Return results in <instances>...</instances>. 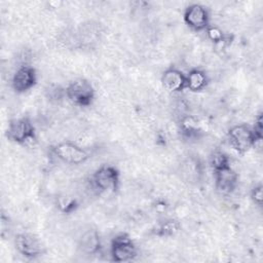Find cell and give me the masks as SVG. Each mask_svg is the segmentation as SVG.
Here are the masks:
<instances>
[{"label": "cell", "mask_w": 263, "mask_h": 263, "mask_svg": "<svg viewBox=\"0 0 263 263\" xmlns=\"http://www.w3.org/2000/svg\"><path fill=\"white\" fill-rule=\"evenodd\" d=\"M216 188L223 194L231 193L238 182V176L236 172L229 165L214 171Z\"/></svg>", "instance_id": "30bf717a"}, {"label": "cell", "mask_w": 263, "mask_h": 263, "mask_svg": "<svg viewBox=\"0 0 263 263\" xmlns=\"http://www.w3.org/2000/svg\"><path fill=\"white\" fill-rule=\"evenodd\" d=\"M166 208H167V205L165 204L164 201H158V202H156V205H155L156 211H158V212H163V211L166 210Z\"/></svg>", "instance_id": "44dd1931"}, {"label": "cell", "mask_w": 263, "mask_h": 263, "mask_svg": "<svg viewBox=\"0 0 263 263\" xmlns=\"http://www.w3.org/2000/svg\"><path fill=\"white\" fill-rule=\"evenodd\" d=\"M51 151L58 159L68 164H81L90 157L86 149L69 141L55 144Z\"/></svg>", "instance_id": "3957f363"}, {"label": "cell", "mask_w": 263, "mask_h": 263, "mask_svg": "<svg viewBox=\"0 0 263 263\" xmlns=\"http://www.w3.org/2000/svg\"><path fill=\"white\" fill-rule=\"evenodd\" d=\"M163 87L170 92H179L186 88V75L176 68L166 69L161 76Z\"/></svg>", "instance_id": "8fae6325"}, {"label": "cell", "mask_w": 263, "mask_h": 263, "mask_svg": "<svg viewBox=\"0 0 263 263\" xmlns=\"http://www.w3.org/2000/svg\"><path fill=\"white\" fill-rule=\"evenodd\" d=\"M181 132L182 134L189 138L192 139L194 137H197L198 134L200 133V127L197 119L193 116H186L181 120Z\"/></svg>", "instance_id": "5bb4252c"}, {"label": "cell", "mask_w": 263, "mask_h": 263, "mask_svg": "<svg viewBox=\"0 0 263 263\" xmlns=\"http://www.w3.org/2000/svg\"><path fill=\"white\" fill-rule=\"evenodd\" d=\"M57 204L60 211L65 214H70L78 208V201L74 197H71L68 195L58 197Z\"/></svg>", "instance_id": "e0dca14e"}, {"label": "cell", "mask_w": 263, "mask_h": 263, "mask_svg": "<svg viewBox=\"0 0 263 263\" xmlns=\"http://www.w3.org/2000/svg\"><path fill=\"white\" fill-rule=\"evenodd\" d=\"M65 93L72 104L79 107H88L91 105L96 96L92 84L84 78L71 81L66 87Z\"/></svg>", "instance_id": "6da1fadb"}, {"label": "cell", "mask_w": 263, "mask_h": 263, "mask_svg": "<svg viewBox=\"0 0 263 263\" xmlns=\"http://www.w3.org/2000/svg\"><path fill=\"white\" fill-rule=\"evenodd\" d=\"M14 246L16 251L27 259L33 260L44 253L41 240L32 233H20L15 236Z\"/></svg>", "instance_id": "52a82bcc"}, {"label": "cell", "mask_w": 263, "mask_h": 263, "mask_svg": "<svg viewBox=\"0 0 263 263\" xmlns=\"http://www.w3.org/2000/svg\"><path fill=\"white\" fill-rule=\"evenodd\" d=\"M180 230V223L175 219H168L163 221L156 228V235L161 237H170L176 235Z\"/></svg>", "instance_id": "9a60e30c"}, {"label": "cell", "mask_w": 263, "mask_h": 263, "mask_svg": "<svg viewBox=\"0 0 263 263\" xmlns=\"http://www.w3.org/2000/svg\"><path fill=\"white\" fill-rule=\"evenodd\" d=\"M251 199L255 204L258 206L262 205V200H263V192H262V185L258 184L255 186L252 191H251Z\"/></svg>", "instance_id": "ffe728a7"}, {"label": "cell", "mask_w": 263, "mask_h": 263, "mask_svg": "<svg viewBox=\"0 0 263 263\" xmlns=\"http://www.w3.org/2000/svg\"><path fill=\"white\" fill-rule=\"evenodd\" d=\"M253 133L255 135V138L258 143L261 144L262 138H263V120H262V113H259L257 118L255 119V123L252 126Z\"/></svg>", "instance_id": "d6986e66"}, {"label": "cell", "mask_w": 263, "mask_h": 263, "mask_svg": "<svg viewBox=\"0 0 263 263\" xmlns=\"http://www.w3.org/2000/svg\"><path fill=\"white\" fill-rule=\"evenodd\" d=\"M6 137L16 144H26L36 140V132L30 118L20 117L8 123Z\"/></svg>", "instance_id": "277c9868"}, {"label": "cell", "mask_w": 263, "mask_h": 263, "mask_svg": "<svg viewBox=\"0 0 263 263\" xmlns=\"http://www.w3.org/2000/svg\"><path fill=\"white\" fill-rule=\"evenodd\" d=\"M37 82L36 70L31 66H21L13 74L11 86L17 93L30 90Z\"/></svg>", "instance_id": "9c48e42d"}, {"label": "cell", "mask_w": 263, "mask_h": 263, "mask_svg": "<svg viewBox=\"0 0 263 263\" xmlns=\"http://www.w3.org/2000/svg\"><path fill=\"white\" fill-rule=\"evenodd\" d=\"M210 164L213 168V171L222 168L226 165H229V158L226 153H224L221 150H215L212 152L210 156Z\"/></svg>", "instance_id": "2e32d148"}, {"label": "cell", "mask_w": 263, "mask_h": 263, "mask_svg": "<svg viewBox=\"0 0 263 263\" xmlns=\"http://www.w3.org/2000/svg\"><path fill=\"white\" fill-rule=\"evenodd\" d=\"M91 181L102 192H115L119 187V172L113 165L104 164L93 173Z\"/></svg>", "instance_id": "8992f818"}, {"label": "cell", "mask_w": 263, "mask_h": 263, "mask_svg": "<svg viewBox=\"0 0 263 263\" xmlns=\"http://www.w3.org/2000/svg\"><path fill=\"white\" fill-rule=\"evenodd\" d=\"M110 253L113 261L127 262L137 257L138 250L128 234L119 233L111 241Z\"/></svg>", "instance_id": "5b68a950"}, {"label": "cell", "mask_w": 263, "mask_h": 263, "mask_svg": "<svg viewBox=\"0 0 263 263\" xmlns=\"http://www.w3.org/2000/svg\"><path fill=\"white\" fill-rule=\"evenodd\" d=\"M209 83L206 74L200 69H193L186 75V88L191 91H200Z\"/></svg>", "instance_id": "4fadbf2b"}, {"label": "cell", "mask_w": 263, "mask_h": 263, "mask_svg": "<svg viewBox=\"0 0 263 263\" xmlns=\"http://www.w3.org/2000/svg\"><path fill=\"white\" fill-rule=\"evenodd\" d=\"M185 24L194 31H203L210 26V13L208 8L199 3L188 5L184 11Z\"/></svg>", "instance_id": "ba28073f"}, {"label": "cell", "mask_w": 263, "mask_h": 263, "mask_svg": "<svg viewBox=\"0 0 263 263\" xmlns=\"http://www.w3.org/2000/svg\"><path fill=\"white\" fill-rule=\"evenodd\" d=\"M228 140L233 149L241 154L255 148L257 144H260L257 142L252 127L246 123L236 124L230 127L228 130Z\"/></svg>", "instance_id": "7a4b0ae2"}, {"label": "cell", "mask_w": 263, "mask_h": 263, "mask_svg": "<svg viewBox=\"0 0 263 263\" xmlns=\"http://www.w3.org/2000/svg\"><path fill=\"white\" fill-rule=\"evenodd\" d=\"M79 250L86 255H97L101 249V238L97 230L88 229L85 230L78 240Z\"/></svg>", "instance_id": "7c38bea8"}, {"label": "cell", "mask_w": 263, "mask_h": 263, "mask_svg": "<svg viewBox=\"0 0 263 263\" xmlns=\"http://www.w3.org/2000/svg\"><path fill=\"white\" fill-rule=\"evenodd\" d=\"M206 35L209 37V39L211 41H213L214 43L216 44H219V43H224L227 41L226 39V35L223 33V31L218 28V27H215V26H209L206 29Z\"/></svg>", "instance_id": "ac0fdd59"}]
</instances>
